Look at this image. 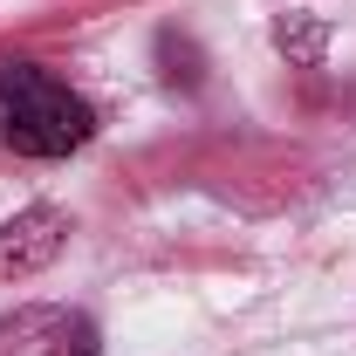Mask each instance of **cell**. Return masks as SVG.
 <instances>
[{
    "instance_id": "obj_1",
    "label": "cell",
    "mask_w": 356,
    "mask_h": 356,
    "mask_svg": "<svg viewBox=\"0 0 356 356\" xmlns=\"http://www.w3.org/2000/svg\"><path fill=\"white\" fill-rule=\"evenodd\" d=\"M0 131L21 158H69L96 137V110L35 62H0Z\"/></svg>"
},
{
    "instance_id": "obj_2",
    "label": "cell",
    "mask_w": 356,
    "mask_h": 356,
    "mask_svg": "<svg viewBox=\"0 0 356 356\" xmlns=\"http://www.w3.org/2000/svg\"><path fill=\"white\" fill-rule=\"evenodd\" d=\"M0 356H96V329L69 309H28L0 322Z\"/></svg>"
},
{
    "instance_id": "obj_3",
    "label": "cell",
    "mask_w": 356,
    "mask_h": 356,
    "mask_svg": "<svg viewBox=\"0 0 356 356\" xmlns=\"http://www.w3.org/2000/svg\"><path fill=\"white\" fill-rule=\"evenodd\" d=\"M62 240H69V220H62L55 206H28V213H14V220L0 226V281H28V274H42V267L62 254Z\"/></svg>"
},
{
    "instance_id": "obj_4",
    "label": "cell",
    "mask_w": 356,
    "mask_h": 356,
    "mask_svg": "<svg viewBox=\"0 0 356 356\" xmlns=\"http://www.w3.org/2000/svg\"><path fill=\"white\" fill-rule=\"evenodd\" d=\"M281 48H295V55H315V48H322V35H315L309 21H281Z\"/></svg>"
}]
</instances>
